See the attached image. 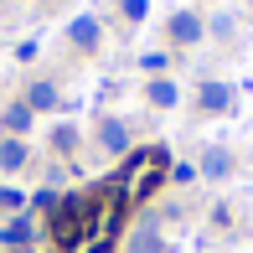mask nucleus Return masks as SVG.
Segmentation results:
<instances>
[{
    "mask_svg": "<svg viewBox=\"0 0 253 253\" xmlns=\"http://www.w3.org/2000/svg\"><path fill=\"white\" fill-rule=\"evenodd\" d=\"M248 5H253V0H248Z\"/></svg>",
    "mask_w": 253,
    "mask_h": 253,
    "instance_id": "16",
    "label": "nucleus"
},
{
    "mask_svg": "<svg viewBox=\"0 0 253 253\" xmlns=\"http://www.w3.org/2000/svg\"><path fill=\"white\" fill-rule=\"evenodd\" d=\"M150 98L170 109V103H176V83H170V78H160V83H150Z\"/></svg>",
    "mask_w": 253,
    "mask_h": 253,
    "instance_id": "11",
    "label": "nucleus"
},
{
    "mask_svg": "<svg viewBox=\"0 0 253 253\" xmlns=\"http://www.w3.org/2000/svg\"><path fill=\"white\" fill-rule=\"evenodd\" d=\"M124 10H129V21H140L145 16V0H124Z\"/></svg>",
    "mask_w": 253,
    "mask_h": 253,
    "instance_id": "13",
    "label": "nucleus"
},
{
    "mask_svg": "<svg viewBox=\"0 0 253 253\" xmlns=\"http://www.w3.org/2000/svg\"><path fill=\"white\" fill-rule=\"evenodd\" d=\"M73 42H78V47H98V21L93 16H78L73 21Z\"/></svg>",
    "mask_w": 253,
    "mask_h": 253,
    "instance_id": "4",
    "label": "nucleus"
},
{
    "mask_svg": "<svg viewBox=\"0 0 253 253\" xmlns=\"http://www.w3.org/2000/svg\"><path fill=\"white\" fill-rule=\"evenodd\" d=\"M129 253H160V233H155L150 222H145L140 233H134V243H129Z\"/></svg>",
    "mask_w": 253,
    "mask_h": 253,
    "instance_id": "7",
    "label": "nucleus"
},
{
    "mask_svg": "<svg viewBox=\"0 0 253 253\" xmlns=\"http://www.w3.org/2000/svg\"><path fill=\"white\" fill-rule=\"evenodd\" d=\"M26 238H31V222H26V217H21V222H10V227H5V243H26Z\"/></svg>",
    "mask_w": 253,
    "mask_h": 253,
    "instance_id": "12",
    "label": "nucleus"
},
{
    "mask_svg": "<svg viewBox=\"0 0 253 253\" xmlns=\"http://www.w3.org/2000/svg\"><path fill=\"white\" fill-rule=\"evenodd\" d=\"M170 37H176V42H197L202 37V21L197 16H176V21H170Z\"/></svg>",
    "mask_w": 253,
    "mask_h": 253,
    "instance_id": "5",
    "label": "nucleus"
},
{
    "mask_svg": "<svg viewBox=\"0 0 253 253\" xmlns=\"http://www.w3.org/2000/svg\"><path fill=\"white\" fill-rule=\"evenodd\" d=\"M0 207H21V197L16 191H0Z\"/></svg>",
    "mask_w": 253,
    "mask_h": 253,
    "instance_id": "14",
    "label": "nucleus"
},
{
    "mask_svg": "<svg viewBox=\"0 0 253 253\" xmlns=\"http://www.w3.org/2000/svg\"><path fill=\"white\" fill-rule=\"evenodd\" d=\"M227 170H233V155H227L222 145H212V150L202 155V176H212V181H217V176H227Z\"/></svg>",
    "mask_w": 253,
    "mask_h": 253,
    "instance_id": "3",
    "label": "nucleus"
},
{
    "mask_svg": "<svg viewBox=\"0 0 253 253\" xmlns=\"http://www.w3.org/2000/svg\"><path fill=\"white\" fill-rule=\"evenodd\" d=\"M88 253H114V243H103V238H98V243H93V248H88Z\"/></svg>",
    "mask_w": 253,
    "mask_h": 253,
    "instance_id": "15",
    "label": "nucleus"
},
{
    "mask_svg": "<svg viewBox=\"0 0 253 253\" xmlns=\"http://www.w3.org/2000/svg\"><path fill=\"white\" fill-rule=\"evenodd\" d=\"M26 124H31V109L26 103H10L5 109V129H26Z\"/></svg>",
    "mask_w": 253,
    "mask_h": 253,
    "instance_id": "10",
    "label": "nucleus"
},
{
    "mask_svg": "<svg viewBox=\"0 0 253 253\" xmlns=\"http://www.w3.org/2000/svg\"><path fill=\"white\" fill-rule=\"evenodd\" d=\"M21 160H26V145H21V140H0V166L21 170Z\"/></svg>",
    "mask_w": 253,
    "mask_h": 253,
    "instance_id": "6",
    "label": "nucleus"
},
{
    "mask_svg": "<svg viewBox=\"0 0 253 253\" xmlns=\"http://www.w3.org/2000/svg\"><path fill=\"white\" fill-rule=\"evenodd\" d=\"M93 227V207H88L83 197H67V202H57V212H52V238H57V248H78V238Z\"/></svg>",
    "mask_w": 253,
    "mask_h": 253,
    "instance_id": "1",
    "label": "nucleus"
},
{
    "mask_svg": "<svg viewBox=\"0 0 253 253\" xmlns=\"http://www.w3.org/2000/svg\"><path fill=\"white\" fill-rule=\"evenodd\" d=\"M227 98H233V93H227L222 83H207L202 88V109H227Z\"/></svg>",
    "mask_w": 253,
    "mask_h": 253,
    "instance_id": "8",
    "label": "nucleus"
},
{
    "mask_svg": "<svg viewBox=\"0 0 253 253\" xmlns=\"http://www.w3.org/2000/svg\"><path fill=\"white\" fill-rule=\"evenodd\" d=\"M26 98H31V109H52V103H57V88H52V83H37Z\"/></svg>",
    "mask_w": 253,
    "mask_h": 253,
    "instance_id": "9",
    "label": "nucleus"
},
{
    "mask_svg": "<svg viewBox=\"0 0 253 253\" xmlns=\"http://www.w3.org/2000/svg\"><path fill=\"white\" fill-rule=\"evenodd\" d=\"M98 140H103V150H109V155H119V150H129V124H119V119H103V129H98Z\"/></svg>",
    "mask_w": 253,
    "mask_h": 253,
    "instance_id": "2",
    "label": "nucleus"
}]
</instances>
